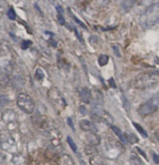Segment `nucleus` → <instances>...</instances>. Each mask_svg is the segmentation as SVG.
<instances>
[{
    "label": "nucleus",
    "instance_id": "f257e3e1",
    "mask_svg": "<svg viewBox=\"0 0 159 165\" xmlns=\"http://www.w3.org/2000/svg\"><path fill=\"white\" fill-rule=\"evenodd\" d=\"M159 21V4L149 7L144 13H142L141 16V24L145 26L146 28L154 25Z\"/></svg>",
    "mask_w": 159,
    "mask_h": 165
},
{
    "label": "nucleus",
    "instance_id": "f03ea898",
    "mask_svg": "<svg viewBox=\"0 0 159 165\" xmlns=\"http://www.w3.org/2000/svg\"><path fill=\"white\" fill-rule=\"evenodd\" d=\"M17 105L22 111H24L27 114L33 113L35 109V101L26 93L19 94L17 97Z\"/></svg>",
    "mask_w": 159,
    "mask_h": 165
},
{
    "label": "nucleus",
    "instance_id": "7ed1b4c3",
    "mask_svg": "<svg viewBox=\"0 0 159 165\" xmlns=\"http://www.w3.org/2000/svg\"><path fill=\"white\" fill-rule=\"evenodd\" d=\"M159 106V96L154 97L153 99H149L147 102L143 103L138 109V113L141 117L150 115L156 111Z\"/></svg>",
    "mask_w": 159,
    "mask_h": 165
},
{
    "label": "nucleus",
    "instance_id": "20e7f679",
    "mask_svg": "<svg viewBox=\"0 0 159 165\" xmlns=\"http://www.w3.org/2000/svg\"><path fill=\"white\" fill-rule=\"evenodd\" d=\"M59 165H73V160L68 155H62L61 158L58 160Z\"/></svg>",
    "mask_w": 159,
    "mask_h": 165
},
{
    "label": "nucleus",
    "instance_id": "39448f33",
    "mask_svg": "<svg viewBox=\"0 0 159 165\" xmlns=\"http://www.w3.org/2000/svg\"><path fill=\"white\" fill-rule=\"evenodd\" d=\"M80 127L83 131H91L94 128V125L89 121L83 120L80 121Z\"/></svg>",
    "mask_w": 159,
    "mask_h": 165
},
{
    "label": "nucleus",
    "instance_id": "423d86ee",
    "mask_svg": "<svg viewBox=\"0 0 159 165\" xmlns=\"http://www.w3.org/2000/svg\"><path fill=\"white\" fill-rule=\"evenodd\" d=\"M80 97H81V99H82L83 101L86 102V103H89V99H90V92H89V90L87 89V88L82 89L81 92H80Z\"/></svg>",
    "mask_w": 159,
    "mask_h": 165
},
{
    "label": "nucleus",
    "instance_id": "0eeeda50",
    "mask_svg": "<svg viewBox=\"0 0 159 165\" xmlns=\"http://www.w3.org/2000/svg\"><path fill=\"white\" fill-rule=\"evenodd\" d=\"M108 60H109V57L106 56V55H101V56L99 57V64L101 66L106 65Z\"/></svg>",
    "mask_w": 159,
    "mask_h": 165
},
{
    "label": "nucleus",
    "instance_id": "6e6552de",
    "mask_svg": "<svg viewBox=\"0 0 159 165\" xmlns=\"http://www.w3.org/2000/svg\"><path fill=\"white\" fill-rule=\"evenodd\" d=\"M133 125H134V127L137 129V131H138L139 133H140L142 136H144V137H147V136H148V135H147V133L145 132V130L141 126V125H139V124L136 123H133Z\"/></svg>",
    "mask_w": 159,
    "mask_h": 165
},
{
    "label": "nucleus",
    "instance_id": "1a4fd4ad",
    "mask_svg": "<svg viewBox=\"0 0 159 165\" xmlns=\"http://www.w3.org/2000/svg\"><path fill=\"white\" fill-rule=\"evenodd\" d=\"M67 142H68V144L70 145V147H71V148L73 149L74 152H76V151H77L76 145H75V143L74 142V140L72 139V137H71V136H67Z\"/></svg>",
    "mask_w": 159,
    "mask_h": 165
},
{
    "label": "nucleus",
    "instance_id": "9d476101",
    "mask_svg": "<svg viewBox=\"0 0 159 165\" xmlns=\"http://www.w3.org/2000/svg\"><path fill=\"white\" fill-rule=\"evenodd\" d=\"M112 128H113V130H114V132L116 133V135L119 136V138H120V140L122 141V142H126V139H125V136L122 135V133L120 132V130L117 128V127H116V126H112Z\"/></svg>",
    "mask_w": 159,
    "mask_h": 165
},
{
    "label": "nucleus",
    "instance_id": "9b49d317",
    "mask_svg": "<svg viewBox=\"0 0 159 165\" xmlns=\"http://www.w3.org/2000/svg\"><path fill=\"white\" fill-rule=\"evenodd\" d=\"M7 17H9V19H11V21H14L16 19V13H15V10L13 7H10L9 11H7Z\"/></svg>",
    "mask_w": 159,
    "mask_h": 165
},
{
    "label": "nucleus",
    "instance_id": "f8f14e48",
    "mask_svg": "<svg viewBox=\"0 0 159 165\" xmlns=\"http://www.w3.org/2000/svg\"><path fill=\"white\" fill-rule=\"evenodd\" d=\"M31 45H32V42L30 40H24V41L22 42V48L23 50H25V49L28 48Z\"/></svg>",
    "mask_w": 159,
    "mask_h": 165
},
{
    "label": "nucleus",
    "instance_id": "ddd939ff",
    "mask_svg": "<svg viewBox=\"0 0 159 165\" xmlns=\"http://www.w3.org/2000/svg\"><path fill=\"white\" fill-rule=\"evenodd\" d=\"M35 77H37V80H42L43 78H44V73L38 69L37 72H35Z\"/></svg>",
    "mask_w": 159,
    "mask_h": 165
},
{
    "label": "nucleus",
    "instance_id": "4468645a",
    "mask_svg": "<svg viewBox=\"0 0 159 165\" xmlns=\"http://www.w3.org/2000/svg\"><path fill=\"white\" fill-rule=\"evenodd\" d=\"M58 21H59V23L61 25H63L65 23V21H64V18H63L62 14H58Z\"/></svg>",
    "mask_w": 159,
    "mask_h": 165
},
{
    "label": "nucleus",
    "instance_id": "2eb2a0df",
    "mask_svg": "<svg viewBox=\"0 0 159 165\" xmlns=\"http://www.w3.org/2000/svg\"><path fill=\"white\" fill-rule=\"evenodd\" d=\"M67 121H68V123H69V125L71 127H72V129H74V124H73V121H72V119H71V118H68V119H67Z\"/></svg>",
    "mask_w": 159,
    "mask_h": 165
},
{
    "label": "nucleus",
    "instance_id": "dca6fc26",
    "mask_svg": "<svg viewBox=\"0 0 159 165\" xmlns=\"http://www.w3.org/2000/svg\"><path fill=\"white\" fill-rule=\"evenodd\" d=\"M154 162H156V163H159V156L154 154Z\"/></svg>",
    "mask_w": 159,
    "mask_h": 165
},
{
    "label": "nucleus",
    "instance_id": "f3484780",
    "mask_svg": "<svg viewBox=\"0 0 159 165\" xmlns=\"http://www.w3.org/2000/svg\"><path fill=\"white\" fill-rule=\"evenodd\" d=\"M137 149H138V150H139V151H140V152H141V154L142 156H144V158H145V159L147 158V157H146V154H145V153H144L143 151H142V150H141V148H138Z\"/></svg>",
    "mask_w": 159,
    "mask_h": 165
},
{
    "label": "nucleus",
    "instance_id": "a211bd4d",
    "mask_svg": "<svg viewBox=\"0 0 159 165\" xmlns=\"http://www.w3.org/2000/svg\"><path fill=\"white\" fill-rule=\"evenodd\" d=\"M110 84L112 85V87H116V82H114V80L113 79H110Z\"/></svg>",
    "mask_w": 159,
    "mask_h": 165
}]
</instances>
